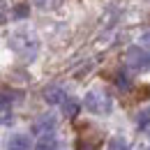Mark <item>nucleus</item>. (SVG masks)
<instances>
[{
  "mask_svg": "<svg viewBox=\"0 0 150 150\" xmlns=\"http://www.w3.org/2000/svg\"><path fill=\"white\" fill-rule=\"evenodd\" d=\"M109 150H129V143L125 136H113L109 141Z\"/></svg>",
  "mask_w": 150,
  "mask_h": 150,
  "instance_id": "nucleus-7",
  "label": "nucleus"
},
{
  "mask_svg": "<svg viewBox=\"0 0 150 150\" xmlns=\"http://www.w3.org/2000/svg\"><path fill=\"white\" fill-rule=\"evenodd\" d=\"M141 42H143V44H150V33H146V35L141 37Z\"/></svg>",
  "mask_w": 150,
  "mask_h": 150,
  "instance_id": "nucleus-14",
  "label": "nucleus"
},
{
  "mask_svg": "<svg viewBox=\"0 0 150 150\" xmlns=\"http://www.w3.org/2000/svg\"><path fill=\"white\" fill-rule=\"evenodd\" d=\"M62 111H65V115H67V118H74L76 111H79V102L67 99V102H65V106H62Z\"/></svg>",
  "mask_w": 150,
  "mask_h": 150,
  "instance_id": "nucleus-8",
  "label": "nucleus"
},
{
  "mask_svg": "<svg viewBox=\"0 0 150 150\" xmlns=\"http://www.w3.org/2000/svg\"><path fill=\"white\" fill-rule=\"evenodd\" d=\"M53 127H56V115H42L33 125V129L37 134H49V129H53Z\"/></svg>",
  "mask_w": 150,
  "mask_h": 150,
  "instance_id": "nucleus-3",
  "label": "nucleus"
},
{
  "mask_svg": "<svg viewBox=\"0 0 150 150\" xmlns=\"http://www.w3.org/2000/svg\"><path fill=\"white\" fill-rule=\"evenodd\" d=\"M9 150H28L30 148V139L25 136V134H14L12 139H9Z\"/></svg>",
  "mask_w": 150,
  "mask_h": 150,
  "instance_id": "nucleus-4",
  "label": "nucleus"
},
{
  "mask_svg": "<svg viewBox=\"0 0 150 150\" xmlns=\"http://www.w3.org/2000/svg\"><path fill=\"white\" fill-rule=\"evenodd\" d=\"M35 150H56V139L51 134H42V139L37 141Z\"/></svg>",
  "mask_w": 150,
  "mask_h": 150,
  "instance_id": "nucleus-6",
  "label": "nucleus"
},
{
  "mask_svg": "<svg viewBox=\"0 0 150 150\" xmlns=\"http://www.w3.org/2000/svg\"><path fill=\"white\" fill-rule=\"evenodd\" d=\"M37 2H39V5H44V2H46V0H37Z\"/></svg>",
  "mask_w": 150,
  "mask_h": 150,
  "instance_id": "nucleus-15",
  "label": "nucleus"
},
{
  "mask_svg": "<svg viewBox=\"0 0 150 150\" xmlns=\"http://www.w3.org/2000/svg\"><path fill=\"white\" fill-rule=\"evenodd\" d=\"M12 104V95H0V109H7Z\"/></svg>",
  "mask_w": 150,
  "mask_h": 150,
  "instance_id": "nucleus-13",
  "label": "nucleus"
},
{
  "mask_svg": "<svg viewBox=\"0 0 150 150\" xmlns=\"http://www.w3.org/2000/svg\"><path fill=\"white\" fill-rule=\"evenodd\" d=\"M115 83H118V88H129V79H127V74H118Z\"/></svg>",
  "mask_w": 150,
  "mask_h": 150,
  "instance_id": "nucleus-11",
  "label": "nucleus"
},
{
  "mask_svg": "<svg viewBox=\"0 0 150 150\" xmlns=\"http://www.w3.org/2000/svg\"><path fill=\"white\" fill-rule=\"evenodd\" d=\"M148 125H150V109H146V111L139 113V127H141V129H146Z\"/></svg>",
  "mask_w": 150,
  "mask_h": 150,
  "instance_id": "nucleus-10",
  "label": "nucleus"
},
{
  "mask_svg": "<svg viewBox=\"0 0 150 150\" xmlns=\"http://www.w3.org/2000/svg\"><path fill=\"white\" fill-rule=\"evenodd\" d=\"M14 16H16V19H23V16H28V5H19V7L14 9Z\"/></svg>",
  "mask_w": 150,
  "mask_h": 150,
  "instance_id": "nucleus-12",
  "label": "nucleus"
},
{
  "mask_svg": "<svg viewBox=\"0 0 150 150\" xmlns=\"http://www.w3.org/2000/svg\"><path fill=\"white\" fill-rule=\"evenodd\" d=\"M97 146H99L97 141H90V139H86V136L79 139V150H97Z\"/></svg>",
  "mask_w": 150,
  "mask_h": 150,
  "instance_id": "nucleus-9",
  "label": "nucleus"
},
{
  "mask_svg": "<svg viewBox=\"0 0 150 150\" xmlns=\"http://www.w3.org/2000/svg\"><path fill=\"white\" fill-rule=\"evenodd\" d=\"M86 109L93 113H104L111 109V99L109 95L102 93V90H93V93L86 95Z\"/></svg>",
  "mask_w": 150,
  "mask_h": 150,
  "instance_id": "nucleus-1",
  "label": "nucleus"
},
{
  "mask_svg": "<svg viewBox=\"0 0 150 150\" xmlns=\"http://www.w3.org/2000/svg\"><path fill=\"white\" fill-rule=\"evenodd\" d=\"M44 99H46L49 104H60V102H65V93H62V88H58V86H51V88H46V93H44Z\"/></svg>",
  "mask_w": 150,
  "mask_h": 150,
  "instance_id": "nucleus-5",
  "label": "nucleus"
},
{
  "mask_svg": "<svg viewBox=\"0 0 150 150\" xmlns=\"http://www.w3.org/2000/svg\"><path fill=\"white\" fill-rule=\"evenodd\" d=\"M127 65H129L132 69H146L150 65V53L143 51L141 46H132L129 51H127Z\"/></svg>",
  "mask_w": 150,
  "mask_h": 150,
  "instance_id": "nucleus-2",
  "label": "nucleus"
}]
</instances>
